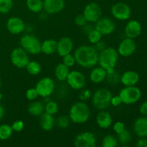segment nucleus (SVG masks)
Returning a JSON list of instances; mask_svg holds the SVG:
<instances>
[{
    "instance_id": "obj_15",
    "label": "nucleus",
    "mask_w": 147,
    "mask_h": 147,
    "mask_svg": "<svg viewBox=\"0 0 147 147\" xmlns=\"http://www.w3.org/2000/svg\"><path fill=\"white\" fill-rule=\"evenodd\" d=\"M7 29L11 34H20L25 30V24L20 17H10L7 22Z\"/></svg>"
},
{
    "instance_id": "obj_46",
    "label": "nucleus",
    "mask_w": 147,
    "mask_h": 147,
    "mask_svg": "<svg viewBox=\"0 0 147 147\" xmlns=\"http://www.w3.org/2000/svg\"><path fill=\"white\" fill-rule=\"evenodd\" d=\"M4 113H5V111H4V108L3 107L2 105L0 103V121L2 120V119L4 116Z\"/></svg>"
},
{
    "instance_id": "obj_38",
    "label": "nucleus",
    "mask_w": 147,
    "mask_h": 147,
    "mask_svg": "<svg viewBox=\"0 0 147 147\" xmlns=\"http://www.w3.org/2000/svg\"><path fill=\"white\" fill-rule=\"evenodd\" d=\"M91 96L92 93L90 90H89L88 89H81V91L80 92L78 95L79 99L81 101H86V100H88Z\"/></svg>"
},
{
    "instance_id": "obj_34",
    "label": "nucleus",
    "mask_w": 147,
    "mask_h": 147,
    "mask_svg": "<svg viewBox=\"0 0 147 147\" xmlns=\"http://www.w3.org/2000/svg\"><path fill=\"white\" fill-rule=\"evenodd\" d=\"M118 135V142H120L121 144H126L129 143L131 139V135L130 132L126 129L121 132V133L119 134Z\"/></svg>"
},
{
    "instance_id": "obj_32",
    "label": "nucleus",
    "mask_w": 147,
    "mask_h": 147,
    "mask_svg": "<svg viewBox=\"0 0 147 147\" xmlns=\"http://www.w3.org/2000/svg\"><path fill=\"white\" fill-rule=\"evenodd\" d=\"M58 109L59 107L57 103L56 102L53 101V100L47 102V103L45 105V112L53 115V116H54L55 114L57 113Z\"/></svg>"
},
{
    "instance_id": "obj_16",
    "label": "nucleus",
    "mask_w": 147,
    "mask_h": 147,
    "mask_svg": "<svg viewBox=\"0 0 147 147\" xmlns=\"http://www.w3.org/2000/svg\"><path fill=\"white\" fill-rule=\"evenodd\" d=\"M65 7L64 0H44L43 9L49 14H54L63 11Z\"/></svg>"
},
{
    "instance_id": "obj_18",
    "label": "nucleus",
    "mask_w": 147,
    "mask_h": 147,
    "mask_svg": "<svg viewBox=\"0 0 147 147\" xmlns=\"http://www.w3.org/2000/svg\"><path fill=\"white\" fill-rule=\"evenodd\" d=\"M124 32L126 37L135 39L140 35L142 32V25L135 20H130L127 22L124 29Z\"/></svg>"
},
{
    "instance_id": "obj_27",
    "label": "nucleus",
    "mask_w": 147,
    "mask_h": 147,
    "mask_svg": "<svg viewBox=\"0 0 147 147\" xmlns=\"http://www.w3.org/2000/svg\"><path fill=\"white\" fill-rule=\"evenodd\" d=\"M26 4L30 11L34 13H39L43 9L42 0H27Z\"/></svg>"
},
{
    "instance_id": "obj_12",
    "label": "nucleus",
    "mask_w": 147,
    "mask_h": 147,
    "mask_svg": "<svg viewBox=\"0 0 147 147\" xmlns=\"http://www.w3.org/2000/svg\"><path fill=\"white\" fill-rule=\"evenodd\" d=\"M96 144V136L91 132L79 134L75 139L74 145L76 147H95Z\"/></svg>"
},
{
    "instance_id": "obj_5",
    "label": "nucleus",
    "mask_w": 147,
    "mask_h": 147,
    "mask_svg": "<svg viewBox=\"0 0 147 147\" xmlns=\"http://www.w3.org/2000/svg\"><path fill=\"white\" fill-rule=\"evenodd\" d=\"M20 45L27 53L37 55L41 53V42L36 36L26 34L20 39Z\"/></svg>"
},
{
    "instance_id": "obj_33",
    "label": "nucleus",
    "mask_w": 147,
    "mask_h": 147,
    "mask_svg": "<svg viewBox=\"0 0 147 147\" xmlns=\"http://www.w3.org/2000/svg\"><path fill=\"white\" fill-rule=\"evenodd\" d=\"M13 7L12 0H0V13L7 14Z\"/></svg>"
},
{
    "instance_id": "obj_6",
    "label": "nucleus",
    "mask_w": 147,
    "mask_h": 147,
    "mask_svg": "<svg viewBox=\"0 0 147 147\" xmlns=\"http://www.w3.org/2000/svg\"><path fill=\"white\" fill-rule=\"evenodd\" d=\"M119 96L122 100V103L130 105L139 101L142 97L141 90L136 86H125L119 93Z\"/></svg>"
},
{
    "instance_id": "obj_4",
    "label": "nucleus",
    "mask_w": 147,
    "mask_h": 147,
    "mask_svg": "<svg viewBox=\"0 0 147 147\" xmlns=\"http://www.w3.org/2000/svg\"><path fill=\"white\" fill-rule=\"evenodd\" d=\"M112 93L106 88H99L92 96V103L98 110H105L111 106Z\"/></svg>"
},
{
    "instance_id": "obj_36",
    "label": "nucleus",
    "mask_w": 147,
    "mask_h": 147,
    "mask_svg": "<svg viewBox=\"0 0 147 147\" xmlns=\"http://www.w3.org/2000/svg\"><path fill=\"white\" fill-rule=\"evenodd\" d=\"M62 57H63V63L68 67H73L76 64V59H75L74 55H72L71 53L66 55L63 56Z\"/></svg>"
},
{
    "instance_id": "obj_26",
    "label": "nucleus",
    "mask_w": 147,
    "mask_h": 147,
    "mask_svg": "<svg viewBox=\"0 0 147 147\" xmlns=\"http://www.w3.org/2000/svg\"><path fill=\"white\" fill-rule=\"evenodd\" d=\"M27 110L30 114L34 116H41L45 112V106L42 102L34 101L32 102L28 106Z\"/></svg>"
},
{
    "instance_id": "obj_3",
    "label": "nucleus",
    "mask_w": 147,
    "mask_h": 147,
    "mask_svg": "<svg viewBox=\"0 0 147 147\" xmlns=\"http://www.w3.org/2000/svg\"><path fill=\"white\" fill-rule=\"evenodd\" d=\"M90 111L89 106L84 101H78L71 106L69 118L75 123H84L89 119Z\"/></svg>"
},
{
    "instance_id": "obj_44",
    "label": "nucleus",
    "mask_w": 147,
    "mask_h": 147,
    "mask_svg": "<svg viewBox=\"0 0 147 147\" xmlns=\"http://www.w3.org/2000/svg\"><path fill=\"white\" fill-rule=\"evenodd\" d=\"M95 47H96V50H98V52H100L101 50H103V49L106 48V44H105L104 42L103 41H99L98 42H97L96 44H95Z\"/></svg>"
},
{
    "instance_id": "obj_2",
    "label": "nucleus",
    "mask_w": 147,
    "mask_h": 147,
    "mask_svg": "<svg viewBox=\"0 0 147 147\" xmlns=\"http://www.w3.org/2000/svg\"><path fill=\"white\" fill-rule=\"evenodd\" d=\"M119 53L116 49L111 47H106L99 52L98 64L106 70L107 75L113 74L119 60Z\"/></svg>"
},
{
    "instance_id": "obj_7",
    "label": "nucleus",
    "mask_w": 147,
    "mask_h": 147,
    "mask_svg": "<svg viewBox=\"0 0 147 147\" xmlns=\"http://www.w3.org/2000/svg\"><path fill=\"white\" fill-rule=\"evenodd\" d=\"M55 84L54 80L49 77H45L40 79L37 83L35 88L39 96L47 98L51 96L55 90Z\"/></svg>"
},
{
    "instance_id": "obj_1",
    "label": "nucleus",
    "mask_w": 147,
    "mask_h": 147,
    "mask_svg": "<svg viewBox=\"0 0 147 147\" xmlns=\"http://www.w3.org/2000/svg\"><path fill=\"white\" fill-rule=\"evenodd\" d=\"M99 52L94 46L81 45L74 53V57L78 64L84 68H93L98 62Z\"/></svg>"
},
{
    "instance_id": "obj_13",
    "label": "nucleus",
    "mask_w": 147,
    "mask_h": 147,
    "mask_svg": "<svg viewBox=\"0 0 147 147\" xmlns=\"http://www.w3.org/2000/svg\"><path fill=\"white\" fill-rule=\"evenodd\" d=\"M136 50V44L134 40L131 38L123 39L118 47V53L122 57H127L132 55Z\"/></svg>"
},
{
    "instance_id": "obj_10",
    "label": "nucleus",
    "mask_w": 147,
    "mask_h": 147,
    "mask_svg": "<svg viewBox=\"0 0 147 147\" xmlns=\"http://www.w3.org/2000/svg\"><path fill=\"white\" fill-rule=\"evenodd\" d=\"M66 81L68 86L73 90H81L86 86V79L81 72L73 70L70 71Z\"/></svg>"
},
{
    "instance_id": "obj_22",
    "label": "nucleus",
    "mask_w": 147,
    "mask_h": 147,
    "mask_svg": "<svg viewBox=\"0 0 147 147\" xmlns=\"http://www.w3.org/2000/svg\"><path fill=\"white\" fill-rule=\"evenodd\" d=\"M40 121V127L45 131H50L53 129L55 123V120L53 115L44 112L41 115Z\"/></svg>"
},
{
    "instance_id": "obj_14",
    "label": "nucleus",
    "mask_w": 147,
    "mask_h": 147,
    "mask_svg": "<svg viewBox=\"0 0 147 147\" xmlns=\"http://www.w3.org/2000/svg\"><path fill=\"white\" fill-rule=\"evenodd\" d=\"M95 28L102 34V35H108L111 34L114 32L116 25L115 22L109 17H100L96 22Z\"/></svg>"
},
{
    "instance_id": "obj_8",
    "label": "nucleus",
    "mask_w": 147,
    "mask_h": 147,
    "mask_svg": "<svg viewBox=\"0 0 147 147\" xmlns=\"http://www.w3.org/2000/svg\"><path fill=\"white\" fill-rule=\"evenodd\" d=\"M10 60L11 63L17 68H25L30 61L28 53L22 47L14 49L10 55Z\"/></svg>"
},
{
    "instance_id": "obj_9",
    "label": "nucleus",
    "mask_w": 147,
    "mask_h": 147,
    "mask_svg": "<svg viewBox=\"0 0 147 147\" xmlns=\"http://www.w3.org/2000/svg\"><path fill=\"white\" fill-rule=\"evenodd\" d=\"M111 12L115 19L121 21H125L130 18L131 10L127 4L120 1L112 6Z\"/></svg>"
},
{
    "instance_id": "obj_11",
    "label": "nucleus",
    "mask_w": 147,
    "mask_h": 147,
    "mask_svg": "<svg viewBox=\"0 0 147 147\" xmlns=\"http://www.w3.org/2000/svg\"><path fill=\"white\" fill-rule=\"evenodd\" d=\"M83 14L87 22L96 23L101 17V8L97 3L90 2L86 6Z\"/></svg>"
},
{
    "instance_id": "obj_29",
    "label": "nucleus",
    "mask_w": 147,
    "mask_h": 147,
    "mask_svg": "<svg viewBox=\"0 0 147 147\" xmlns=\"http://www.w3.org/2000/svg\"><path fill=\"white\" fill-rule=\"evenodd\" d=\"M12 134V128L10 125L6 123L0 125V140H7L11 137Z\"/></svg>"
},
{
    "instance_id": "obj_25",
    "label": "nucleus",
    "mask_w": 147,
    "mask_h": 147,
    "mask_svg": "<svg viewBox=\"0 0 147 147\" xmlns=\"http://www.w3.org/2000/svg\"><path fill=\"white\" fill-rule=\"evenodd\" d=\"M70 67L66 66L63 63L57 65L55 68V76L59 81H65L67 79V76L70 73Z\"/></svg>"
},
{
    "instance_id": "obj_19",
    "label": "nucleus",
    "mask_w": 147,
    "mask_h": 147,
    "mask_svg": "<svg viewBox=\"0 0 147 147\" xmlns=\"http://www.w3.org/2000/svg\"><path fill=\"white\" fill-rule=\"evenodd\" d=\"M139 80V75L134 70L124 72L121 77V82L124 86H136Z\"/></svg>"
},
{
    "instance_id": "obj_24",
    "label": "nucleus",
    "mask_w": 147,
    "mask_h": 147,
    "mask_svg": "<svg viewBox=\"0 0 147 147\" xmlns=\"http://www.w3.org/2000/svg\"><path fill=\"white\" fill-rule=\"evenodd\" d=\"M57 41L56 40L53 39L45 40L41 42V53L47 55L54 54L57 52Z\"/></svg>"
},
{
    "instance_id": "obj_43",
    "label": "nucleus",
    "mask_w": 147,
    "mask_h": 147,
    "mask_svg": "<svg viewBox=\"0 0 147 147\" xmlns=\"http://www.w3.org/2000/svg\"><path fill=\"white\" fill-rule=\"evenodd\" d=\"M137 147H147V139L146 137H142L137 141L136 142Z\"/></svg>"
},
{
    "instance_id": "obj_28",
    "label": "nucleus",
    "mask_w": 147,
    "mask_h": 147,
    "mask_svg": "<svg viewBox=\"0 0 147 147\" xmlns=\"http://www.w3.org/2000/svg\"><path fill=\"white\" fill-rule=\"evenodd\" d=\"M25 68L27 69L29 74L32 75V76H37L41 72L42 66L38 62L32 60V61H29Z\"/></svg>"
},
{
    "instance_id": "obj_21",
    "label": "nucleus",
    "mask_w": 147,
    "mask_h": 147,
    "mask_svg": "<svg viewBox=\"0 0 147 147\" xmlns=\"http://www.w3.org/2000/svg\"><path fill=\"white\" fill-rule=\"evenodd\" d=\"M135 133L140 138L147 137V117H141L136 120L134 124Z\"/></svg>"
},
{
    "instance_id": "obj_35",
    "label": "nucleus",
    "mask_w": 147,
    "mask_h": 147,
    "mask_svg": "<svg viewBox=\"0 0 147 147\" xmlns=\"http://www.w3.org/2000/svg\"><path fill=\"white\" fill-rule=\"evenodd\" d=\"M57 125L61 129H65L69 126L70 123V118L67 116H60L57 118L56 121Z\"/></svg>"
},
{
    "instance_id": "obj_40",
    "label": "nucleus",
    "mask_w": 147,
    "mask_h": 147,
    "mask_svg": "<svg viewBox=\"0 0 147 147\" xmlns=\"http://www.w3.org/2000/svg\"><path fill=\"white\" fill-rule=\"evenodd\" d=\"M86 22H87V20L85 18L83 14H78L75 18V23L78 27H83V26L86 25Z\"/></svg>"
},
{
    "instance_id": "obj_41",
    "label": "nucleus",
    "mask_w": 147,
    "mask_h": 147,
    "mask_svg": "<svg viewBox=\"0 0 147 147\" xmlns=\"http://www.w3.org/2000/svg\"><path fill=\"white\" fill-rule=\"evenodd\" d=\"M124 129L125 125L123 122L117 121L113 124V130H114V131L116 132V134H117L121 133Z\"/></svg>"
},
{
    "instance_id": "obj_23",
    "label": "nucleus",
    "mask_w": 147,
    "mask_h": 147,
    "mask_svg": "<svg viewBox=\"0 0 147 147\" xmlns=\"http://www.w3.org/2000/svg\"><path fill=\"white\" fill-rule=\"evenodd\" d=\"M107 72L104 68L100 67H93L90 73V80L93 83H100L107 77Z\"/></svg>"
},
{
    "instance_id": "obj_20",
    "label": "nucleus",
    "mask_w": 147,
    "mask_h": 147,
    "mask_svg": "<svg viewBox=\"0 0 147 147\" xmlns=\"http://www.w3.org/2000/svg\"><path fill=\"white\" fill-rule=\"evenodd\" d=\"M96 123L100 129H106L110 127L113 123V119L110 113L102 110L96 116Z\"/></svg>"
},
{
    "instance_id": "obj_47",
    "label": "nucleus",
    "mask_w": 147,
    "mask_h": 147,
    "mask_svg": "<svg viewBox=\"0 0 147 147\" xmlns=\"http://www.w3.org/2000/svg\"><path fill=\"white\" fill-rule=\"evenodd\" d=\"M2 98H3V95H2V93H1V92H0V101H1V100H2Z\"/></svg>"
},
{
    "instance_id": "obj_42",
    "label": "nucleus",
    "mask_w": 147,
    "mask_h": 147,
    "mask_svg": "<svg viewBox=\"0 0 147 147\" xmlns=\"http://www.w3.org/2000/svg\"><path fill=\"white\" fill-rule=\"evenodd\" d=\"M122 103V100L119 95L115 96H112L111 100V105L113 106H119Z\"/></svg>"
},
{
    "instance_id": "obj_17",
    "label": "nucleus",
    "mask_w": 147,
    "mask_h": 147,
    "mask_svg": "<svg viewBox=\"0 0 147 147\" xmlns=\"http://www.w3.org/2000/svg\"><path fill=\"white\" fill-rule=\"evenodd\" d=\"M73 42L70 37H63L60 39L59 41H57V53L59 56L63 57L67 54L71 53L73 51Z\"/></svg>"
},
{
    "instance_id": "obj_45",
    "label": "nucleus",
    "mask_w": 147,
    "mask_h": 147,
    "mask_svg": "<svg viewBox=\"0 0 147 147\" xmlns=\"http://www.w3.org/2000/svg\"><path fill=\"white\" fill-rule=\"evenodd\" d=\"M139 111L142 115L147 116V101L144 102L139 108Z\"/></svg>"
},
{
    "instance_id": "obj_39",
    "label": "nucleus",
    "mask_w": 147,
    "mask_h": 147,
    "mask_svg": "<svg viewBox=\"0 0 147 147\" xmlns=\"http://www.w3.org/2000/svg\"><path fill=\"white\" fill-rule=\"evenodd\" d=\"M11 128H12L13 131H15L19 133V132L22 131L24 128V123L22 121L17 120L15 121L14 123L11 124Z\"/></svg>"
},
{
    "instance_id": "obj_30",
    "label": "nucleus",
    "mask_w": 147,
    "mask_h": 147,
    "mask_svg": "<svg viewBox=\"0 0 147 147\" xmlns=\"http://www.w3.org/2000/svg\"><path fill=\"white\" fill-rule=\"evenodd\" d=\"M102 36L103 35L95 28L90 30V31L88 32V40L89 42H90L91 44L95 45L101 40Z\"/></svg>"
},
{
    "instance_id": "obj_37",
    "label": "nucleus",
    "mask_w": 147,
    "mask_h": 147,
    "mask_svg": "<svg viewBox=\"0 0 147 147\" xmlns=\"http://www.w3.org/2000/svg\"><path fill=\"white\" fill-rule=\"evenodd\" d=\"M25 96L26 98H27V100H34L35 99L37 98V97L39 96V94L38 93H37L35 88H32L28 89V90L26 91Z\"/></svg>"
},
{
    "instance_id": "obj_48",
    "label": "nucleus",
    "mask_w": 147,
    "mask_h": 147,
    "mask_svg": "<svg viewBox=\"0 0 147 147\" xmlns=\"http://www.w3.org/2000/svg\"><path fill=\"white\" fill-rule=\"evenodd\" d=\"M1 79H0V88H1Z\"/></svg>"
},
{
    "instance_id": "obj_31",
    "label": "nucleus",
    "mask_w": 147,
    "mask_h": 147,
    "mask_svg": "<svg viewBox=\"0 0 147 147\" xmlns=\"http://www.w3.org/2000/svg\"><path fill=\"white\" fill-rule=\"evenodd\" d=\"M118 139L113 135H106L103 139L102 145L103 147H116L118 146Z\"/></svg>"
}]
</instances>
